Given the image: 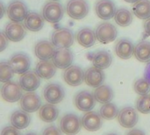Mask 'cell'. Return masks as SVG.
<instances>
[{
  "mask_svg": "<svg viewBox=\"0 0 150 135\" xmlns=\"http://www.w3.org/2000/svg\"><path fill=\"white\" fill-rule=\"evenodd\" d=\"M51 42L56 48H69L74 43L73 32L65 27L57 28L51 35Z\"/></svg>",
  "mask_w": 150,
  "mask_h": 135,
  "instance_id": "6da1fadb",
  "label": "cell"
},
{
  "mask_svg": "<svg viewBox=\"0 0 150 135\" xmlns=\"http://www.w3.org/2000/svg\"><path fill=\"white\" fill-rule=\"evenodd\" d=\"M64 15V9L62 4L57 1H50L44 4L42 16L49 23H57L62 20Z\"/></svg>",
  "mask_w": 150,
  "mask_h": 135,
  "instance_id": "7a4b0ae2",
  "label": "cell"
},
{
  "mask_svg": "<svg viewBox=\"0 0 150 135\" xmlns=\"http://www.w3.org/2000/svg\"><path fill=\"white\" fill-rule=\"evenodd\" d=\"M82 120L73 113L65 114L60 120V129L66 135L77 134L82 128Z\"/></svg>",
  "mask_w": 150,
  "mask_h": 135,
  "instance_id": "3957f363",
  "label": "cell"
},
{
  "mask_svg": "<svg viewBox=\"0 0 150 135\" xmlns=\"http://www.w3.org/2000/svg\"><path fill=\"white\" fill-rule=\"evenodd\" d=\"M95 34L97 40L104 44H107L115 40L118 35V31L115 25L109 22H104L99 24L96 30Z\"/></svg>",
  "mask_w": 150,
  "mask_h": 135,
  "instance_id": "277c9868",
  "label": "cell"
},
{
  "mask_svg": "<svg viewBox=\"0 0 150 135\" xmlns=\"http://www.w3.org/2000/svg\"><path fill=\"white\" fill-rule=\"evenodd\" d=\"M6 14L11 21L21 22L28 14L27 5L22 0H12L7 6Z\"/></svg>",
  "mask_w": 150,
  "mask_h": 135,
  "instance_id": "5b68a950",
  "label": "cell"
},
{
  "mask_svg": "<svg viewBox=\"0 0 150 135\" xmlns=\"http://www.w3.org/2000/svg\"><path fill=\"white\" fill-rule=\"evenodd\" d=\"M66 11L74 19H83L89 12V4L86 0H69Z\"/></svg>",
  "mask_w": 150,
  "mask_h": 135,
  "instance_id": "8992f818",
  "label": "cell"
},
{
  "mask_svg": "<svg viewBox=\"0 0 150 135\" xmlns=\"http://www.w3.org/2000/svg\"><path fill=\"white\" fill-rule=\"evenodd\" d=\"M1 96L3 99L9 103H15L23 96L22 88L19 83L14 81H9L4 83V84L1 88Z\"/></svg>",
  "mask_w": 150,
  "mask_h": 135,
  "instance_id": "52a82bcc",
  "label": "cell"
},
{
  "mask_svg": "<svg viewBox=\"0 0 150 135\" xmlns=\"http://www.w3.org/2000/svg\"><path fill=\"white\" fill-rule=\"evenodd\" d=\"M43 96L47 103L56 105L63 100L65 97V91L61 84L52 83L46 85L43 90Z\"/></svg>",
  "mask_w": 150,
  "mask_h": 135,
  "instance_id": "ba28073f",
  "label": "cell"
},
{
  "mask_svg": "<svg viewBox=\"0 0 150 135\" xmlns=\"http://www.w3.org/2000/svg\"><path fill=\"white\" fill-rule=\"evenodd\" d=\"M139 120V115L136 110L133 107H124L122 108L118 114V121L120 125L127 129L134 128Z\"/></svg>",
  "mask_w": 150,
  "mask_h": 135,
  "instance_id": "9c48e42d",
  "label": "cell"
},
{
  "mask_svg": "<svg viewBox=\"0 0 150 135\" xmlns=\"http://www.w3.org/2000/svg\"><path fill=\"white\" fill-rule=\"evenodd\" d=\"M74 102L79 111L88 112L94 109L97 101L92 93L87 90H82L75 96Z\"/></svg>",
  "mask_w": 150,
  "mask_h": 135,
  "instance_id": "30bf717a",
  "label": "cell"
},
{
  "mask_svg": "<svg viewBox=\"0 0 150 135\" xmlns=\"http://www.w3.org/2000/svg\"><path fill=\"white\" fill-rule=\"evenodd\" d=\"M74 60L73 52L69 48H56L52 57V61L56 68L66 69L71 66Z\"/></svg>",
  "mask_w": 150,
  "mask_h": 135,
  "instance_id": "8fae6325",
  "label": "cell"
},
{
  "mask_svg": "<svg viewBox=\"0 0 150 135\" xmlns=\"http://www.w3.org/2000/svg\"><path fill=\"white\" fill-rule=\"evenodd\" d=\"M9 63L14 73L22 75L29 70L31 66V60L26 54L17 53L11 57Z\"/></svg>",
  "mask_w": 150,
  "mask_h": 135,
  "instance_id": "7c38bea8",
  "label": "cell"
},
{
  "mask_svg": "<svg viewBox=\"0 0 150 135\" xmlns=\"http://www.w3.org/2000/svg\"><path fill=\"white\" fill-rule=\"evenodd\" d=\"M4 34L9 40L18 42L25 38L26 34V28L21 22L11 21L4 28Z\"/></svg>",
  "mask_w": 150,
  "mask_h": 135,
  "instance_id": "4fadbf2b",
  "label": "cell"
},
{
  "mask_svg": "<svg viewBox=\"0 0 150 135\" xmlns=\"http://www.w3.org/2000/svg\"><path fill=\"white\" fill-rule=\"evenodd\" d=\"M20 107L28 113L34 112L41 107V99L34 91H28L20 98Z\"/></svg>",
  "mask_w": 150,
  "mask_h": 135,
  "instance_id": "5bb4252c",
  "label": "cell"
},
{
  "mask_svg": "<svg viewBox=\"0 0 150 135\" xmlns=\"http://www.w3.org/2000/svg\"><path fill=\"white\" fill-rule=\"evenodd\" d=\"M18 83L23 90H25L26 92L34 91L40 85V77L37 75L35 71L28 70L25 73L22 74L19 78Z\"/></svg>",
  "mask_w": 150,
  "mask_h": 135,
  "instance_id": "9a60e30c",
  "label": "cell"
},
{
  "mask_svg": "<svg viewBox=\"0 0 150 135\" xmlns=\"http://www.w3.org/2000/svg\"><path fill=\"white\" fill-rule=\"evenodd\" d=\"M63 79L70 86H79L84 81V72L79 66L71 65L65 69Z\"/></svg>",
  "mask_w": 150,
  "mask_h": 135,
  "instance_id": "2e32d148",
  "label": "cell"
},
{
  "mask_svg": "<svg viewBox=\"0 0 150 135\" xmlns=\"http://www.w3.org/2000/svg\"><path fill=\"white\" fill-rule=\"evenodd\" d=\"M105 79L103 69L96 67H91L84 72V82L91 88H98L101 86Z\"/></svg>",
  "mask_w": 150,
  "mask_h": 135,
  "instance_id": "e0dca14e",
  "label": "cell"
},
{
  "mask_svg": "<svg viewBox=\"0 0 150 135\" xmlns=\"http://www.w3.org/2000/svg\"><path fill=\"white\" fill-rule=\"evenodd\" d=\"M95 11L98 18L109 20L114 17L117 10L115 4L112 0H98L95 5Z\"/></svg>",
  "mask_w": 150,
  "mask_h": 135,
  "instance_id": "ac0fdd59",
  "label": "cell"
},
{
  "mask_svg": "<svg viewBox=\"0 0 150 135\" xmlns=\"http://www.w3.org/2000/svg\"><path fill=\"white\" fill-rule=\"evenodd\" d=\"M82 126L89 132H96L101 129L103 121L101 116L95 112H88L82 118Z\"/></svg>",
  "mask_w": 150,
  "mask_h": 135,
  "instance_id": "d6986e66",
  "label": "cell"
},
{
  "mask_svg": "<svg viewBox=\"0 0 150 135\" xmlns=\"http://www.w3.org/2000/svg\"><path fill=\"white\" fill-rule=\"evenodd\" d=\"M54 50L55 47L51 41L47 40L38 41L34 47V54L40 61H47L52 59Z\"/></svg>",
  "mask_w": 150,
  "mask_h": 135,
  "instance_id": "ffe728a7",
  "label": "cell"
},
{
  "mask_svg": "<svg viewBox=\"0 0 150 135\" xmlns=\"http://www.w3.org/2000/svg\"><path fill=\"white\" fill-rule=\"evenodd\" d=\"M43 16L36 11H30L24 19L25 27L31 32H39L44 25Z\"/></svg>",
  "mask_w": 150,
  "mask_h": 135,
  "instance_id": "44dd1931",
  "label": "cell"
},
{
  "mask_svg": "<svg viewBox=\"0 0 150 135\" xmlns=\"http://www.w3.org/2000/svg\"><path fill=\"white\" fill-rule=\"evenodd\" d=\"M134 46L128 39H120L115 45L114 50L116 54L123 60H127L134 54Z\"/></svg>",
  "mask_w": 150,
  "mask_h": 135,
  "instance_id": "7402d4cb",
  "label": "cell"
},
{
  "mask_svg": "<svg viewBox=\"0 0 150 135\" xmlns=\"http://www.w3.org/2000/svg\"><path fill=\"white\" fill-rule=\"evenodd\" d=\"M35 72L40 78L50 79L55 75L56 67L53 63V61L49 60L40 61L35 67Z\"/></svg>",
  "mask_w": 150,
  "mask_h": 135,
  "instance_id": "603a6c76",
  "label": "cell"
},
{
  "mask_svg": "<svg viewBox=\"0 0 150 135\" xmlns=\"http://www.w3.org/2000/svg\"><path fill=\"white\" fill-rule=\"evenodd\" d=\"M96 34L95 32L89 28L84 27L79 30L76 33V40L77 42L83 47H92L96 42Z\"/></svg>",
  "mask_w": 150,
  "mask_h": 135,
  "instance_id": "cb8c5ba5",
  "label": "cell"
},
{
  "mask_svg": "<svg viewBox=\"0 0 150 135\" xmlns=\"http://www.w3.org/2000/svg\"><path fill=\"white\" fill-rule=\"evenodd\" d=\"M91 61L94 67L98 68L100 69H105L111 66L112 61V56L108 51L99 50L93 54Z\"/></svg>",
  "mask_w": 150,
  "mask_h": 135,
  "instance_id": "d4e9b609",
  "label": "cell"
},
{
  "mask_svg": "<svg viewBox=\"0 0 150 135\" xmlns=\"http://www.w3.org/2000/svg\"><path fill=\"white\" fill-rule=\"evenodd\" d=\"M39 116L42 121L46 123H51L57 119L59 116V110L54 105L48 103L42 105L39 109Z\"/></svg>",
  "mask_w": 150,
  "mask_h": 135,
  "instance_id": "484cf974",
  "label": "cell"
},
{
  "mask_svg": "<svg viewBox=\"0 0 150 135\" xmlns=\"http://www.w3.org/2000/svg\"><path fill=\"white\" fill-rule=\"evenodd\" d=\"M31 122V116L25 111L18 110L11 116V124L18 129L26 128Z\"/></svg>",
  "mask_w": 150,
  "mask_h": 135,
  "instance_id": "4316f807",
  "label": "cell"
},
{
  "mask_svg": "<svg viewBox=\"0 0 150 135\" xmlns=\"http://www.w3.org/2000/svg\"><path fill=\"white\" fill-rule=\"evenodd\" d=\"M134 54L135 58L142 62L150 61V41H140L136 46H134Z\"/></svg>",
  "mask_w": 150,
  "mask_h": 135,
  "instance_id": "83f0119b",
  "label": "cell"
},
{
  "mask_svg": "<svg viewBox=\"0 0 150 135\" xmlns=\"http://www.w3.org/2000/svg\"><path fill=\"white\" fill-rule=\"evenodd\" d=\"M94 98L97 102L100 104H107L110 103L113 98V90L108 85H101L96 88L94 93Z\"/></svg>",
  "mask_w": 150,
  "mask_h": 135,
  "instance_id": "f1b7e54d",
  "label": "cell"
},
{
  "mask_svg": "<svg viewBox=\"0 0 150 135\" xmlns=\"http://www.w3.org/2000/svg\"><path fill=\"white\" fill-rule=\"evenodd\" d=\"M134 15L141 19L150 18V0H138L133 5Z\"/></svg>",
  "mask_w": 150,
  "mask_h": 135,
  "instance_id": "f546056e",
  "label": "cell"
},
{
  "mask_svg": "<svg viewBox=\"0 0 150 135\" xmlns=\"http://www.w3.org/2000/svg\"><path fill=\"white\" fill-rule=\"evenodd\" d=\"M114 20L120 26H127L133 21V14L129 10L126 8H120L116 11Z\"/></svg>",
  "mask_w": 150,
  "mask_h": 135,
  "instance_id": "4dcf8cb0",
  "label": "cell"
},
{
  "mask_svg": "<svg viewBox=\"0 0 150 135\" xmlns=\"http://www.w3.org/2000/svg\"><path fill=\"white\" fill-rule=\"evenodd\" d=\"M118 114H119V109L117 105L111 102L107 104H104V105L99 110V115L101 116V118L107 120H112L115 119L116 117H118Z\"/></svg>",
  "mask_w": 150,
  "mask_h": 135,
  "instance_id": "1f68e13d",
  "label": "cell"
},
{
  "mask_svg": "<svg viewBox=\"0 0 150 135\" xmlns=\"http://www.w3.org/2000/svg\"><path fill=\"white\" fill-rule=\"evenodd\" d=\"M13 70L9 61H0V82L7 83L13 77Z\"/></svg>",
  "mask_w": 150,
  "mask_h": 135,
  "instance_id": "d6a6232c",
  "label": "cell"
},
{
  "mask_svg": "<svg viewBox=\"0 0 150 135\" xmlns=\"http://www.w3.org/2000/svg\"><path fill=\"white\" fill-rule=\"evenodd\" d=\"M136 109L143 114L150 113V95L141 96L136 101Z\"/></svg>",
  "mask_w": 150,
  "mask_h": 135,
  "instance_id": "836d02e7",
  "label": "cell"
},
{
  "mask_svg": "<svg viewBox=\"0 0 150 135\" xmlns=\"http://www.w3.org/2000/svg\"><path fill=\"white\" fill-rule=\"evenodd\" d=\"M134 89L137 94H139L140 96H143L149 93L150 83L145 78H141L134 83Z\"/></svg>",
  "mask_w": 150,
  "mask_h": 135,
  "instance_id": "e575fe53",
  "label": "cell"
},
{
  "mask_svg": "<svg viewBox=\"0 0 150 135\" xmlns=\"http://www.w3.org/2000/svg\"><path fill=\"white\" fill-rule=\"evenodd\" d=\"M0 135H22L20 131L14 127H6L1 131Z\"/></svg>",
  "mask_w": 150,
  "mask_h": 135,
  "instance_id": "d590c367",
  "label": "cell"
},
{
  "mask_svg": "<svg viewBox=\"0 0 150 135\" xmlns=\"http://www.w3.org/2000/svg\"><path fill=\"white\" fill-rule=\"evenodd\" d=\"M42 135H62V131L55 126H50L43 131Z\"/></svg>",
  "mask_w": 150,
  "mask_h": 135,
  "instance_id": "8d00e7d4",
  "label": "cell"
},
{
  "mask_svg": "<svg viewBox=\"0 0 150 135\" xmlns=\"http://www.w3.org/2000/svg\"><path fill=\"white\" fill-rule=\"evenodd\" d=\"M8 38L6 37V35L0 32V52H3L4 50L6 49L7 46H8Z\"/></svg>",
  "mask_w": 150,
  "mask_h": 135,
  "instance_id": "74e56055",
  "label": "cell"
},
{
  "mask_svg": "<svg viewBox=\"0 0 150 135\" xmlns=\"http://www.w3.org/2000/svg\"><path fill=\"white\" fill-rule=\"evenodd\" d=\"M144 78L150 83V61L147 64L145 70H144Z\"/></svg>",
  "mask_w": 150,
  "mask_h": 135,
  "instance_id": "f35d334b",
  "label": "cell"
},
{
  "mask_svg": "<svg viewBox=\"0 0 150 135\" xmlns=\"http://www.w3.org/2000/svg\"><path fill=\"white\" fill-rule=\"evenodd\" d=\"M127 135H146V134L140 129H132L127 134Z\"/></svg>",
  "mask_w": 150,
  "mask_h": 135,
  "instance_id": "ab89813d",
  "label": "cell"
},
{
  "mask_svg": "<svg viewBox=\"0 0 150 135\" xmlns=\"http://www.w3.org/2000/svg\"><path fill=\"white\" fill-rule=\"evenodd\" d=\"M144 30H145V33L150 36V18H147L144 23Z\"/></svg>",
  "mask_w": 150,
  "mask_h": 135,
  "instance_id": "60d3db41",
  "label": "cell"
},
{
  "mask_svg": "<svg viewBox=\"0 0 150 135\" xmlns=\"http://www.w3.org/2000/svg\"><path fill=\"white\" fill-rule=\"evenodd\" d=\"M5 11H6L5 6H4V3H3L2 1H0V19L4 17Z\"/></svg>",
  "mask_w": 150,
  "mask_h": 135,
  "instance_id": "b9f144b4",
  "label": "cell"
},
{
  "mask_svg": "<svg viewBox=\"0 0 150 135\" xmlns=\"http://www.w3.org/2000/svg\"><path fill=\"white\" fill-rule=\"evenodd\" d=\"M126 2H127V3H135L136 1H138V0H125Z\"/></svg>",
  "mask_w": 150,
  "mask_h": 135,
  "instance_id": "7bdbcfd3",
  "label": "cell"
},
{
  "mask_svg": "<svg viewBox=\"0 0 150 135\" xmlns=\"http://www.w3.org/2000/svg\"><path fill=\"white\" fill-rule=\"evenodd\" d=\"M25 135H37L36 134H34V133H29V134H26Z\"/></svg>",
  "mask_w": 150,
  "mask_h": 135,
  "instance_id": "ee69618b",
  "label": "cell"
},
{
  "mask_svg": "<svg viewBox=\"0 0 150 135\" xmlns=\"http://www.w3.org/2000/svg\"><path fill=\"white\" fill-rule=\"evenodd\" d=\"M107 135H118V134H109Z\"/></svg>",
  "mask_w": 150,
  "mask_h": 135,
  "instance_id": "f6af8a7d",
  "label": "cell"
},
{
  "mask_svg": "<svg viewBox=\"0 0 150 135\" xmlns=\"http://www.w3.org/2000/svg\"><path fill=\"white\" fill-rule=\"evenodd\" d=\"M53 1H57V0H53Z\"/></svg>",
  "mask_w": 150,
  "mask_h": 135,
  "instance_id": "bcb514c9",
  "label": "cell"
}]
</instances>
